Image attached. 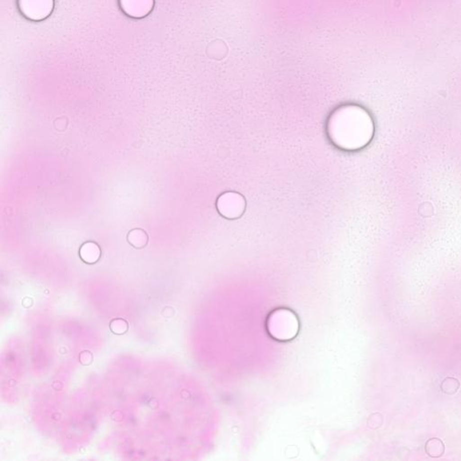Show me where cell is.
<instances>
[{
    "instance_id": "6da1fadb",
    "label": "cell",
    "mask_w": 461,
    "mask_h": 461,
    "mask_svg": "<svg viewBox=\"0 0 461 461\" xmlns=\"http://www.w3.org/2000/svg\"><path fill=\"white\" fill-rule=\"evenodd\" d=\"M85 247L87 248L86 253L81 252V257H82L83 260H85L86 262H89V263L95 262L98 259V250H97V248H95L96 247L95 244H92L91 248H89V244H86Z\"/></svg>"
},
{
    "instance_id": "7a4b0ae2",
    "label": "cell",
    "mask_w": 461,
    "mask_h": 461,
    "mask_svg": "<svg viewBox=\"0 0 461 461\" xmlns=\"http://www.w3.org/2000/svg\"><path fill=\"white\" fill-rule=\"evenodd\" d=\"M110 328L115 334H123L127 331V323L123 319H114L110 324Z\"/></svg>"
},
{
    "instance_id": "3957f363",
    "label": "cell",
    "mask_w": 461,
    "mask_h": 461,
    "mask_svg": "<svg viewBox=\"0 0 461 461\" xmlns=\"http://www.w3.org/2000/svg\"><path fill=\"white\" fill-rule=\"evenodd\" d=\"M433 446H434V451L430 452L429 455L431 456L437 457L441 456L443 452V444L438 439H432L429 442Z\"/></svg>"
}]
</instances>
